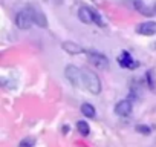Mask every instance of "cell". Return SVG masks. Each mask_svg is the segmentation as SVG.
Here are the masks:
<instances>
[{
    "instance_id": "cell-5",
    "label": "cell",
    "mask_w": 156,
    "mask_h": 147,
    "mask_svg": "<svg viewBox=\"0 0 156 147\" xmlns=\"http://www.w3.org/2000/svg\"><path fill=\"white\" fill-rule=\"evenodd\" d=\"M28 8L31 9V14H32V19H34V23L38 26V28H46L48 26V19H46V16H44V13L37 6V5H28Z\"/></svg>"
},
{
    "instance_id": "cell-9",
    "label": "cell",
    "mask_w": 156,
    "mask_h": 147,
    "mask_svg": "<svg viewBox=\"0 0 156 147\" xmlns=\"http://www.w3.org/2000/svg\"><path fill=\"white\" fill-rule=\"evenodd\" d=\"M78 19H80L83 23L89 25V23H94V16H92V8L89 6H81L78 9Z\"/></svg>"
},
{
    "instance_id": "cell-15",
    "label": "cell",
    "mask_w": 156,
    "mask_h": 147,
    "mask_svg": "<svg viewBox=\"0 0 156 147\" xmlns=\"http://www.w3.org/2000/svg\"><path fill=\"white\" fill-rule=\"evenodd\" d=\"M145 78H147V84H148V88H150L151 91H154L156 83H154V77H153V72H151V70H148V72H147Z\"/></svg>"
},
{
    "instance_id": "cell-11",
    "label": "cell",
    "mask_w": 156,
    "mask_h": 147,
    "mask_svg": "<svg viewBox=\"0 0 156 147\" xmlns=\"http://www.w3.org/2000/svg\"><path fill=\"white\" fill-rule=\"evenodd\" d=\"M81 113H83L86 118H95V115H97L95 107H94L92 104H89V103L81 104Z\"/></svg>"
},
{
    "instance_id": "cell-16",
    "label": "cell",
    "mask_w": 156,
    "mask_h": 147,
    "mask_svg": "<svg viewBox=\"0 0 156 147\" xmlns=\"http://www.w3.org/2000/svg\"><path fill=\"white\" fill-rule=\"evenodd\" d=\"M135 130L139 132V133H142V135H148V133L151 132V129H150L148 126H142V124H138V126L135 127Z\"/></svg>"
},
{
    "instance_id": "cell-2",
    "label": "cell",
    "mask_w": 156,
    "mask_h": 147,
    "mask_svg": "<svg viewBox=\"0 0 156 147\" xmlns=\"http://www.w3.org/2000/svg\"><path fill=\"white\" fill-rule=\"evenodd\" d=\"M64 75L73 88H81L83 86V69H80L78 66L67 64L66 69H64Z\"/></svg>"
},
{
    "instance_id": "cell-4",
    "label": "cell",
    "mask_w": 156,
    "mask_h": 147,
    "mask_svg": "<svg viewBox=\"0 0 156 147\" xmlns=\"http://www.w3.org/2000/svg\"><path fill=\"white\" fill-rule=\"evenodd\" d=\"M86 54H87L89 61H90L95 67H98V69H104V67H107V64H109V58H107L104 54H101V52H98V51H86Z\"/></svg>"
},
{
    "instance_id": "cell-14",
    "label": "cell",
    "mask_w": 156,
    "mask_h": 147,
    "mask_svg": "<svg viewBox=\"0 0 156 147\" xmlns=\"http://www.w3.org/2000/svg\"><path fill=\"white\" fill-rule=\"evenodd\" d=\"M34 145H35V139L32 136H28V138L22 139L20 144H19V147H34Z\"/></svg>"
},
{
    "instance_id": "cell-13",
    "label": "cell",
    "mask_w": 156,
    "mask_h": 147,
    "mask_svg": "<svg viewBox=\"0 0 156 147\" xmlns=\"http://www.w3.org/2000/svg\"><path fill=\"white\" fill-rule=\"evenodd\" d=\"M133 6L142 14V16H151L153 13H151V9L150 8H147L144 3H142V0H135V2H133Z\"/></svg>"
},
{
    "instance_id": "cell-7",
    "label": "cell",
    "mask_w": 156,
    "mask_h": 147,
    "mask_svg": "<svg viewBox=\"0 0 156 147\" xmlns=\"http://www.w3.org/2000/svg\"><path fill=\"white\" fill-rule=\"evenodd\" d=\"M118 63H119V66H121V67H127V69H136V67L139 66V63H138L136 60H133V58H132V55H130L127 51H124V52L119 55Z\"/></svg>"
},
{
    "instance_id": "cell-8",
    "label": "cell",
    "mask_w": 156,
    "mask_h": 147,
    "mask_svg": "<svg viewBox=\"0 0 156 147\" xmlns=\"http://www.w3.org/2000/svg\"><path fill=\"white\" fill-rule=\"evenodd\" d=\"M136 32L141 34V35H154L156 34V23L154 22H144V23H139L138 28H136Z\"/></svg>"
},
{
    "instance_id": "cell-1",
    "label": "cell",
    "mask_w": 156,
    "mask_h": 147,
    "mask_svg": "<svg viewBox=\"0 0 156 147\" xmlns=\"http://www.w3.org/2000/svg\"><path fill=\"white\" fill-rule=\"evenodd\" d=\"M83 86L94 95H98L101 92V80L90 69H83Z\"/></svg>"
},
{
    "instance_id": "cell-6",
    "label": "cell",
    "mask_w": 156,
    "mask_h": 147,
    "mask_svg": "<svg viewBox=\"0 0 156 147\" xmlns=\"http://www.w3.org/2000/svg\"><path fill=\"white\" fill-rule=\"evenodd\" d=\"M132 110H133V104L130 100H121L115 106V113L119 117H129L132 113Z\"/></svg>"
},
{
    "instance_id": "cell-12",
    "label": "cell",
    "mask_w": 156,
    "mask_h": 147,
    "mask_svg": "<svg viewBox=\"0 0 156 147\" xmlns=\"http://www.w3.org/2000/svg\"><path fill=\"white\" fill-rule=\"evenodd\" d=\"M76 130L80 132V135L83 136H87L90 133V127H89V123H86L84 120H80L76 121Z\"/></svg>"
},
{
    "instance_id": "cell-10",
    "label": "cell",
    "mask_w": 156,
    "mask_h": 147,
    "mask_svg": "<svg viewBox=\"0 0 156 147\" xmlns=\"http://www.w3.org/2000/svg\"><path fill=\"white\" fill-rule=\"evenodd\" d=\"M63 49H64L67 54H73V55L84 52V49H83L80 45H76V43H73V41H63Z\"/></svg>"
},
{
    "instance_id": "cell-3",
    "label": "cell",
    "mask_w": 156,
    "mask_h": 147,
    "mask_svg": "<svg viewBox=\"0 0 156 147\" xmlns=\"http://www.w3.org/2000/svg\"><path fill=\"white\" fill-rule=\"evenodd\" d=\"M16 25L19 29H29L32 25H34V19H32V14H31V9L26 6L23 9H20L16 16Z\"/></svg>"
}]
</instances>
